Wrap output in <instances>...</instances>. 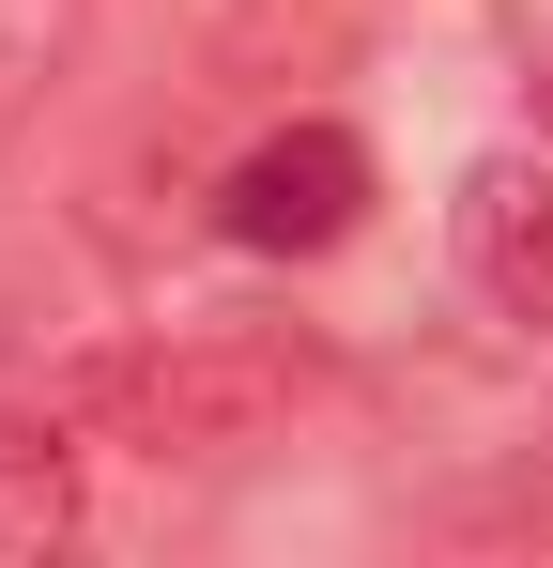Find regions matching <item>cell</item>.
I'll list each match as a JSON object with an SVG mask.
<instances>
[{
    "mask_svg": "<svg viewBox=\"0 0 553 568\" xmlns=\"http://www.w3.org/2000/svg\"><path fill=\"white\" fill-rule=\"evenodd\" d=\"M215 215H231V246H262V262H323V246L369 215V154L339 123H276L262 154L215 185Z\"/></svg>",
    "mask_w": 553,
    "mask_h": 568,
    "instance_id": "1",
    "label": "cell"
},
{
    "mask_svg": "<svg viewBox=\"0 0 553 568\" xmlns=\"http://www.w3.org/2000/svg\"><path fill=\"white\" fill-rule=\"evenodd\" d=\"M62 31H78V0H0V123L47 93V62H62Z\"/></svg>",
    "mask_w": 553,
    "mask_h": 568,
    "instance_id": "3",
    "label": "cell"
},
{
    "mask_svg": "<svg viewBox=\"0 0 553 568\" xmlns=\"http://www.w3.org/2000/svg\"><path fill=\"white\" fill-rule=\"evenodd\" d=\"M539 123H553V78H539Z\"/></svg>",
    "mask_w": 553,
    "mask_h": 568,
    "instance_id": "4",
    "label": "cell"
},
{
    "mask_svg": "<svg viewBox=\"0 0 553 568\" xmlns=\"http://www.w3.org/2000/svg\"><path fill=\"white\" fill-rule=\"evenodd\" d=\"M461 262H476V292H492L507 323H553V185L523 154H492V170L461 185Z\"/></svg>",
    "mask_w": 553,
    "mask_h": 568,
    "instance_id": "2",
    "label": "cell"
}]
</instances>
